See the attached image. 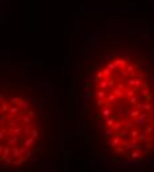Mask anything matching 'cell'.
<instances>
[{"instance_id": "1", "label": "cell", "mask_w": 154, "mask_h": 172, "mask_svg": "<svg viewBox=\"0 0 154 172\" xmlns=\"http://www.w3.org/2000/svg\"><path fill=\"white\" fill-rule=\"evenodd\" d=\"M85 142L114 167L154 165V44L112 34L86 53L80 82Z\"/></svg>"}, {"instance_id": "2", "label": "cell", "mask_w": 154, "mask_h": 172, "mask_svg": "<svg viewBox=\"0 0 154 172\" xmlns=\"http://www.w3.org/2000/svg\"><path fill=\"white\" fill-rule=\"evenodd\" d=\"M53 103L24 77L1 80L0 161L5 171H36L53 156Z\"/></svg>"}]
</instances>
